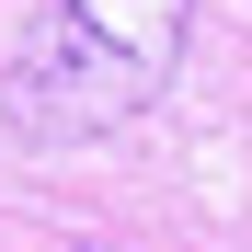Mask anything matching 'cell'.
<instances>
[{"label":"cell","instance_id":"6da1fadb","mask_svg":"<svg viewBox=\"0 0 252 252\" xmlns=\"http://www.w3.org/2000/svg\"><path fill=\"white\" fill-rule=\"evenodd\" d=\"M184 58V0H46L0 69V115L34 149H80L103 126L149 115Z\"/></svg>","mask_w":252,"mask_h":252}]
</instances>
